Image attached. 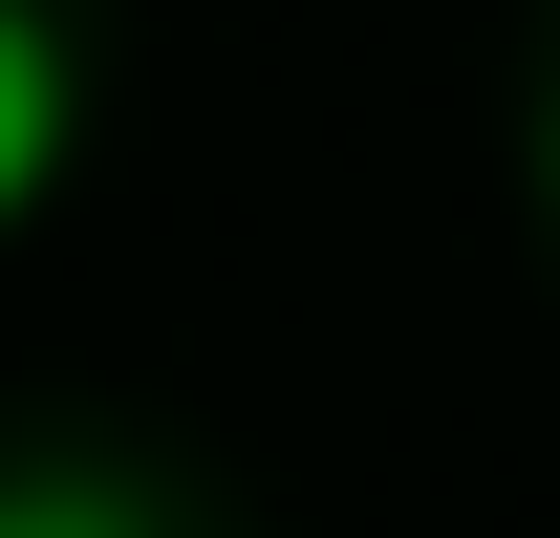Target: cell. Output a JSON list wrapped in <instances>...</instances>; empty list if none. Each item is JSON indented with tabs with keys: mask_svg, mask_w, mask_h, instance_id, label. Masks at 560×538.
I'll list each match as a JSON object with an SVG mask.
<instances>
[{
	"mask_svg": "<svg viewBox=\"0 0 560 538\" xmlns=\"http://www.w3.org/2000/svg\"><path fill=\"white\" fill-rule=\"evenodd\" d=\"M66 130H86V86H66V44H44V0H0V237L66 195Z\"/></svg>",
	"mask_w": 560,
	"mask_h": 538,
	"instance_id": "obj_1",
	"label": "cell"
},
{
	"mask_svg": "<svg viewBox=\"0 0 560 538\" xmlns=\"http://www.w3.org/2000/svg\"><path fill=\"white\" fill-rule=\"evenodd\" d=\"M0 538H151V517L108 495V473H66V453H22V473H0Z\"/></svg>",
	"mask_w": 560,
	"mask_h": 538,
	"instance_id": "obj_2",
	"label": "cell"
},
{
	"mask_svg": "<svg viewBox=\"0 0 560 538\" xmlns=\"http://www.w3.org/2000/svg\"><path fill=\"white\" fill-rule=\"evenodd\" d=\"M539 173H560V108H539Z\"/></svg>",
	"mask_w": 560,
	"mask_h": 538,
	"instance_id": "obj_3",
	"label": "cell"
}]
</instances>
